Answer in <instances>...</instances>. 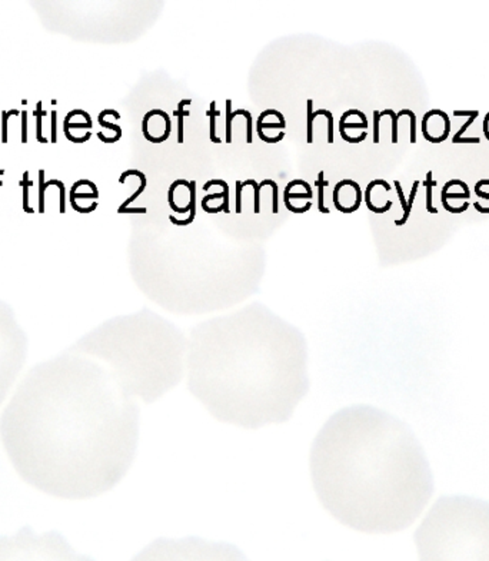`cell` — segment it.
Listing matches in <instances>:
<instances>
[{
    "mask_svg": "<svg viewBox=\"0 0 489 561\" xmlns=\"http://www.w3.org/2000/svg\"><path fill=\"white\" fill-rule=\"evenodd\" d=\"M0 438L27 484L59 498H95L135 461L139 407L106 365L66 350L26 374L0 417Z\"/></svg>",
    "mask_w": 489,
    "mask_h": 561,
    "instance_id": "obj_1",
    "label": "cell"
},
{
    "mask_svg": "<svg viewBox=\"0 0 489 561\" xmlns=\"http://www.w3.org/2000/svg\"><path fill=\"white\" fill-rule=\"evenodd\" d=\"M309 468L323 508L366 534L405 530L435 491L429 461L411 427L365 404L329 417L312 442Z\"/></svg>",
    "mask_w": 489,
    "mask_h": 561,
    "instance_id": "obj_2",
    "label": "cell"
},
{
    "mask_svg": "<svg viewBox=\"0 0 489 561\" xmlns=\"http://www.w3.org/2000/svg\"><path fill=\"white\" fill-rule=\"evenodd\" d=\"M190 336L187 389L220 422H287L309 392L305 336L262 309L209 321Z\"/></svg>",
    "mask_w": 489,
    "mask_h": 561,
    "instance_id": "obj_3",
    "label": "cell"
},
{
    "mask_svg": "<svg viewBox=\"0 0 489 561\" xmlns=\"http://www.w3.org/2000/svg\"><path fill=\"white\" fill-rule=\"evenodd\" d=\"M185 347L173 325L142 315L107 322L69 350L102 362L132 398L151 404L180 383Z\"/></svg>",
    "mask_w": 489,
    "mask_h": 561,
    "instance_id": "obj_4",
    "label": "cell"
},
{
    "mask_svg": "<svg viewBox=\"0 0 489 561\" xmlns=\"http://www.w3.org/2000/svg\"><path fill=\"white\" fill-rule=\"evenodd\" d=\"M415 538L423 561H489V501L439 497Z\"/></svg>",
    "mask_w": 489,
    "mask_h": 561,
    "instance_id": "obj_5",
    "label": "cell"
},
{
    "mask_svg": "<svg viewBox=\"0 0 489 561\" xmlns=\"http://www.w3.org/2000/svg\"><path fill=\"white\" fill-rule=\"evenodd\" d=\"M130 561H249L233 544L201 537L156 538Z\"/></svg>",
    "mask_w": 489,
    "mask_h": 561,
    "instance_id": "obj_6",
    "label": "cell"
},
{
    "mask_svg": "<svg viewBox=\"0 0 489 561\" xmlns=\"http://www.w3.org/2000/svg\"><path fill=\"white\" fill-rule=\"evenodd\" d=\"M0 561H95L77 554L57 531L36 534L29 526L15 536H0Z\"/></svg>",
    "mask_w": 489,
    "mask_h": 561,
    "instance_id": "obj_7",
    "label": "cell"
},
{
    "mask_svg": "<svg viewBox=\"0 0 489 561\" xmlns=\"http://www.w3.org/2000/svg\"><path fill=\"white\" fill-rule=\"evenodd\" d=\"M27 355V338L9 311L0 308V404L19 377Z\"/></svg>",
    "mask_w": 489,
    "mask_h": 561,
    "instance_id": "obj_8",
    "label": "cell"
},
{
    "mask_svg": "<svg viewBox=\"0 0 489 561\" xmlns=\"http://www.w3.org/2000/svg\"><path fill=\"white\" fill-rule=\"evenodd\" d=\"M142 133L145 139L152 143H162L168 140L172 133L170 116L162 109L149 110L142 121Z\"/></svg>",
    "mask_w": 489,
    "mask_h": 561,
    "instance_id": "obj_9",
    "label": "cell"
},
{
    "mask_svg": "<svg viewBox=\"0 0 489 561\" xmlns=\"http://www.w3.org/2000/svg\"><path fill=\"white\" fill-rule=\"evenodd\" d=\"M363 201L359 183L354 179H342L334 189V205L342 213H354Z\"/></svg>",
    "mask_w": 489,
    "mask_h": 561,
    "instance_id": "obj_10",
    "label": "cell"
},
{
    "mask_svg": "<svg viewBox=\"0 0 489 561\" xmlns=\"http://www.w3.org/2000/svg\"><path fill=\"white\" fill-rule=\"evenodd\" d=\"M451 133V121L449 116L440 110L432 109L425 113L422 119V135L428 142L440 143Z\"/></svg>",
    "mask_w": 489,
    "mask_h": 561,
    "instance_id": "obj_11",
    "label": "cell"
},
{
    "mask_svg": "<svg viewBox=\"0 0 489 561\" xmlns=\"http://www.w3.org/2000/svg\"><path fill=\"white\" fill-rule=\"evenodd\" d=\"M220 186L222 188V192L219 193H209L206 195L205 198L202 199V206L207 205L210 201H215V199H222V206H223V212L225 213H231V209H229V185L223 180V179H210L207 180L205 185H203V191H209L210 186Z\"/></svg>",
    "mask_w": 489,
    "mask_h": 561,
    "instance_id": "obj_12",
    "label": "cell"
},
{
    "mask_svg": "<svg viewBox=\"0 0 489 561\" xmlns=\"http://www.w3.org/2000/svg\"><path fill=\"white\" fill-rule=\"evenodd\" d=\"M130 175H133V176H137L139 178V180H140V185H139V188H137V191L132 195V196H129L128 199L123 202V204L119 206V209H126V208H129V205L132 204V202H135L142 193H143V191L146 189V185H148V179H146V175L143 174V172H140V171H137V169H128V171H125L122 175H120V178H119V182L120 183H125V180H126V178L128 176H130Z\"/></svg>",
    "mask_w": 489,
    "mask_h": 561,
    "instance_id": "obj_13",
    "label": "cell"
},
{
    "mask_svg": "<svg viewBox=\"0 0 489 561\" xmlns=\"http://www.w3.org/2000/svg\"><path fill=\"white\" fill-rule=\"evenodd\" d=\"M318 186V209L320 213H331V209L325 206V188L329 185V180L325 179V172L320 171L318 175V180L315 182Z\"/></svg>",
    "mask_w": 489,
    "mask_h": 561,
    "instance_id": "obj_14",
    "label": "cell"
},
{
    "mask_svg": "<svg viewBox=\"0 0 489 561\" xmlns=\"http://www.w3.org/2000/svg\"><path fill=\"white\" fill-rule=\"evenodd\" d=\"M192 99H182L178 103V107L173 110V116H176L178 119V143H183L185 140V136H183V118L185 116H189V110L185 109L186 105H190Z\"/></svg>",
    "mask_w": 489,
    "mask_h": 561,
    "instance_id": "obj_15",
    "label": "cell"
},
{
    "mask_svg": "<svg viewBox=\"0 0 489 561\" xmlns=\"http://www.w3.org/2000/svg\"><path fill=\"white\" fill-rule=\"evenodd\" d=\"M206 115L209 116V139H210V142L212 143H222V139L216 136V118L220 115V112L216 110L215 101L210 102V107L206 112Z\"/></svg>",
    "mask_w": 489,
    "mask_h": 561,
    "instance_id": "obj_16",
    "label": "cell"
},
{
    "mask_svg": "<svg viewBox=\"0 0 489 561\" xmlns=\"http://www.w3.org/2000/svg\"><path fill=\"white\" fill-rule=\"evenodd\" d=\"M42 101H39L37 102V107H36V110L33 112L34 113V116H36V139L40 142V143H48L49 140L43 136V133H42V130H43V126H42V121H43V116H46V110H43V107H42Z\"/></svg>",
    "mask_w": 489,
    "mask_h": 561,
    "instance_id": "obj_17",
    "label": "cell"
},
{
    "mask_svg": "<svg viewBox=\"0 0 489 561\" xmlns=\"http://www.w3.org/2000/svg\"><path fill=\"white\" fill-rule=\"evenodd\" d=\"M435 183H437V182L432 179V171H429V172L426 174V180L423 182V185H425V188H426V209H428L429 213H438V209L437 208H434V204H432V199H434V196H432V191H434Z\"/></svg>",
    "mask_w": 489,
    "mask_h": 561,
    "instance_id": "obj_18",
    "label": "cell"
},
{
    "mask_svg": "<svg viewBox=\"0 0 489 561\" xmlns=\"http://www.w3.org/2000/svg\"><path fill=\"white\" fill-rule=\"evenodd\" d=\"M245 183V186L246 185H252L253 186V191H255V205H253V212L255 213H260V191L265 188V186H268V179H263L260 183H257L255 179H248V180H245L243 182Z\"/></svg>",
    "mask_w": 489,
    "mask_h": 561,
    "instance_id": "obj_19",
    "label": "cell"
},
{
    "mask_svg": "<svg viewBox=\"0 0 489 561\" xmlns=\"http://www.w3.org/2000/svg\"><path fill=\"white\" fill-rule=\"evenodd\" d=\"M418 188H419V180H415V182H413V185H412L409 199H408V209H406V212L404 213L402 219H396V221H395V225H396V227H402V225H405V224H406V221L409 219V216H411L412 205H413V202H415V198H416V193H418Z\"/></svg>",
    "mask_w": 489,
    "mask_h": 561,
    "instance_id": "obj_20",
    "label": "cell"
},
{
    "mask_svg": "<svg viewBox=\"0 0 489 561\" xmlns=\"http://www.w3.org/2000/svg\"><path fill=\"white\" fill-rule=\"evenodd\" d=\"M239 115H242V116H245V119H246V143H252L253 142V136H252V115H251V112L249 110H246V109H237V110H232V116H233V119L236 118V116H239Z\"/></svg>",
    "mask_w": 489,
    "mask_h": 561,
    "instance_id": "obj_21",
    "label": "cell"
},
{
    "mask_svg": "<svg viewBox=\"0 0 489 561\" xmlns=\"http://www.w3.org/2000/svg\"><path fill=\"white\" fill-rule=\"evenodd\" d=\"M19 185H20V188L23 191V210L27 212V213H34V209L29 206V186L33 185V182L29 180V172L27 171L23 174V179L20 180Z\"/></svg>",
    "mask_w": 489,
    "mask_h": 561,
    "instance_id": "obj_22",
    "label": "cell"
},
{
    "mask_svg": "<svg viewBox=\"0 0 489 561\" xmlns=\"http://www.w3.org/2000/svg\"><path fill=\"white\" fill-rule=\"evenodd\" d=\"M316 116H326V119H328V139L326 140H328V143H334V116H332V113L328 109H318L313 112V118H316Z\"/></svg>",
    "mask_w": 489,
    "mask_h": 561,
    "instance_id": "obj_23",
    "label": "cell"
},
{
    "mask_svg": "<svg viewBox=\"0 0 489 561\" xmlns=\"http://www.w3.org/2000/svg\"><path fill=\"white\" fill-rule=\"evenodd\" d=\"M51 185H56L60 191V213H65L66 212V188H65L63 182H60L57 179H51V180L45 182V189H48Z\"/></svg>",
    "mask_w": 489,
    "mask_h": 561,
    "instance_id": "obj_24",
    "label": "cell"
},
{
    "mask_svg": "<svg viewBox=\"0 0 489 561\" xmlns=\"http://www.w3.org/2000/svg\"><path fill=\"white\" fill-rule=\"evenodd\" d=\"M379 115H381V118L386 116V115L390 116V119H392V143H398V121H399V118L396 116V113L392 109H385V110L379 112Z\"/></svg>",
    "mask_w": 489,
    "mask_h": 561,
    "instance_id": "obj_25",
    "label": "cell"
},
{
    "mask_svg": "<svg viewBox=\"0 0 489 561\" xmlns=\"http://www.w3.org/2000/svg\"><path fill=\"white\" fill-rule=\"evenodd\" d=\"M12 115H20L19 110L13 109V110H3L1 112V142L6 143L7 142V121Z\"/></svg>",
    "mask_w": 489,
    "mask_h": 561,
    "instance_id": "obj_26",
    "label": "cell"
},
{
    "mask_svg": "<svg viewBox=\"0 0 489 561\" xmlns=\"http://www.w3.org/2000/svg\"><path fill=\"white\" fill-rule=\"evenodd\" d=\"M313 101L308 99V128H306V142L308 143H313Z\"/></svg>",
    "mask_w": 489,
    "mask_h": 561,
    "instance_id": "obj_27",
    "label": "cell"
},
{
    "mask_svg": "<svg viewBox=\"0 0 489 561\" xmlns=\"http://www.w3.org/2000/svg\"><path fill=\"white\" fill-rule=\"evenodd\" d=\"M45 171H39V212L45 213Z\"/></svg>",
    "mask_w": 489,
    "mask_h": 561,
    "instance_id": "obj_28",
    "label": "cell"
},
{
    "mask_svg": "<svg viewBox=\"0 0 489 561\" xmlns=\"http://www.w3.org/2000/svg\"><path fill=\"white\" fill-rule=\"evenodd\" d=\"M232 122H233V116H232V101L231 99H226V136H225V140L226 143H232Z\"/></svg>",
    "mask_w": 489,
    "mask_h": 561,
    "instance_id": "obj_29",
    "label": "cell"
},
{
    "mask_svg": "<svg viewBox=\"0 0 489 561\" xmlns=\"http://www.w3.org/2000/svg\"><path fill=\"white\" fill-rule=\"evenodd\" d=\"M268 186H270L272 192H273V196H272V212L276 215L279 212V186L272 179H268Z\"/></svg>",
    "mask_w": 489,
    "mask_h": 561,
    "instance_id": "obj_30",
    "label": "cell"
},
{
    "mask_svg": "<svg viewBox=\"0 0 489 561\" xmlns=\"http://www.w3.org/2000/svg\"><path fill=\"white\" fill-rule=\"evenodd\" d=\"M404 115L411 118V143H415L416 142V116H415V113L412 112L411 109H402L399 113H396L398 118H401Z\"/></svg>",
    "mask_w": 489,
    "mask_h": 561,
    "instance_id": "obj_31",
    "label": "cell"
},
{
    "mask_svg": "<svg viewBox=\"0 0 489 561\" xmlns=\"http://www.w3.org/2000/svg\"><path fill=\"white\" fill-rule=\"evenodd\" d=\"M339 133H340V136H342V139L345 140V142H348V143H360V142H363L366 138H368V132L366 130H363L362 133H360L359 136H349L348 133H346V130H343V129L339 128Z\"/></svg>",
    "mask_w": 489,
    "mask_h": 561,
    "instance_id": "obj_32",
    "label": "cell"
},
{
    "mask_svg": "<svg viewBox=\"0 0 489 561\" xmlns=\"http://www.w3.org/2000/svg\"><path fill=\"white\" fill-rule=\"evenodd\" d=\"M256 133L257 136H259V139L263 140V142H266V143H278V142H281L283 138H285V132H283V130L279 133V135H276V136H266V135L263 133L262 129H256Z\"/></svg>",
    "mask_w": 489,
    "mask_h": 561,
    "instance_id": "obj_33",
    "label": "cell"
},
{
    "mask_svg": "<svg viewBox=\"0 0 489 561\" xmlns=\"http://www.w3.org/2000/svg\"><path fill=\"white\" fill-rule=\"evenodd\" d=\"M245 188V183L242 180H236V205H235V212L242 213V191Z\"/></svg>",
    "mask_w": 489,
    "mask_h": 561,
    "instance_id": "obj_34",
    "label": "cell"
},
{
    "mask_svg": "<svg viewBox=\"0 0 489 561\" xmlns=\"http://www.w3.org/2000/svg\"><path fill=\"white\" fill-rule=\"evenodd\" d=\"M98 122L101 123V126H103V128H106V129H110V130H113L116 136L122 138V128H120L119 125H115V123L106 122V121H104V118H103L101 113H99V116H98Z\"/></svg>",
    "mask_w": 489,
    "mask_h": 561,
    "instance_id": "obj_35",
    "label": "cell"
},
{
    "mask_svg": "<svg viewBox=\"0 0 489 561\" xmlns=\"http://www.w3.org/2000/svg\"><path fill=\"white\" fill-rule=\"evenodd\" d=\"M475 119H476V116H471V118H468V121H466V122H465V123L462 125V128L459 129V130H458V132L454 135V139H452V142H454V143H459V140L462 139V135L465 133V132H466V129L469 128V126L473 123V121H475Z\"/></svg>",
    "mask_w": 489,
    "mask_h": 561,
    "instance_id": "obj_36",
    "label": "cell"
},
{
    "mask_svg": "<svg viewBox=\"0 0 489 561\" xmlns=\"http://www.w3.org/2000/svg\"><path fill=\"white\" fill-rule=\"evenodd\" d=\"M379 125H381V115L378 110H373V143H379Z\"/></svg>",
    "mask_w": 489,
    "mask_h": 561,
    "instance_id": "obj_37",
    "label": "cell"
},
{
    "mask_svg": "<svg viewBox=\"0 0 489 561\" xmlns=\"http://www.w3.org/2000/svg\"><path fill=\"white\" fill-rule=\"evenodd\" d=\"M70 204H72V208H73L76 212H79V213H90V212H93V210L98 208V202H96V201L90 205V206H79L76 201L70 198Z\"/></svg>",
    "mask_w": 489,
    "mask_h": 561,
    "instance_id": "obj_38",
    "label": "cell"
},
{
    "mask_svg": "<svg viewBox=\"0 0 489 561\" xmlns=\"http://www.w3.org/2000/svg\"><path fill=\"white\" fill-rule=\"evenodd\" d=\"M70 198L72 199H98L99 198V193H93V192H70Z\"/></svg>",
    "mask_w": 489,
    "mask_h": 561,
    "instance_id": "obj_39",
    "label": "cell"
},
{
    "mask_svg": "<svg viewBox=\"0 0 489 561\" xmlns=\"http://www.w3.org/2000/svg\"><path fill=\"white\" fill-rule=\"evenodd\" d=\"M285 206H286V209H287V210H290L292 213H305V212H308L309 209L312 208V202L309 201L308 204L305 205L304 208H299V206H293V205L290 204V202H285Z\"/></svg>",
    "mask_w": 489,
    "mask_h": 561,
    "instance_id": "obj_40",
    "label": "cell"
},
{
    "mask_svg": "<svg viewBox=\"0 0 489 561\" xmlns=\"http://www.w3.org/2000/svg\"><path fill=\"white\" fill-rule=\"evenodd\" d=\"M368 126H369V123H363V122H359V123H354V122H343V123H340L339 122V128L343 129V130H346V129H365L366 130Z\"/></svg>",
    "mask_w": 489,
    "mask_h": 561,
    "instance_id": "obj_41",
    "label": "cell"
},
{
    "mask_svg": "<svg viewBox=\"0 0 489 561\" xmlns=\"http://www.w3.org/2000/svg\"><path fill=\"white\" fill-rule=\"evenodd\" d=\"M51 115V140L53 142V143H56V142H57V130H56V128H57V126H56V122H57V112L53 109Z\"/></svg>",
    "mask_w": 489,
    "mask_h": 561,
    "instance_id": "obj_42",
    "label": "cell"
},
{
    "mask_svg": "<svg viewBox=\"0 0 489 561\" xmlns=\"http://www.w3.org/2000/svg\"><path fill=\"white\" fill-rule=\"evenodd\" d=\"M286 126V123H281V122H278V123H270V122H266V123H259V122H256V129H281V132L283 130V128Z\"/></svg>",
    "mask_w": 489,
    "mask_h": 561,
    "instance_id": "obj_43",
    "label": "cell"
},
{
    "mask_svg": "<svg viewBox=\"0 0 489 561\" xmlns=\"http://www.w3.org/2000/svg\"><path fill=\"white\" fill-rule=\"evenodd\" d=\"M27 142V112H22V143Z\"/></svg>",
    "mask_w": 489,
    "mask_h": 561,
    "instance_id": "obj_44",
    "label": "cell"
},
{
    "mask_svg": "<svg viewBox=\"0 0 489 561\" xmlns=\"http://www.w3.org/2000/svg\"><path fill=\"white\" fill-rule=\"evenodd\" d=\"M146 208H126V209H118V213H146Z\"/></svg>",
    "mask_w": 489,
    "mask_h": 561,
    "instance_id": "obj_45",
    "label": "cell"
},
{
    "mask_svg": "<svg viewBox=\"0 0 489 561\" xmlns=\"http://www.w3.org/2000/svg\"><path fill=\"white\" fill-rule=\"evenodd\" d=\"M475 193H476V196L484 198V199H488L489 201V193L482 191V180H478V182H476V185H475Z\"/></svg>",
    "mask_w": 489,
    "mask_h": 561,
    "instance_id": "obj_46",
    "label": "cell"
},
{
    "mask_svg": "<svg viewBox=\"0 0 489 561\" xmlns=\"http://www.w3.org/2000/svg\"><path fill=\"white\" fill-rule=\"evenodd\" d=\"M479 112L478 110H455L454 112V116H478Z\"/></svg>",
    "mask_w": 489,
    "mask_h": 561,
    "instance_id": "obj_47",
    "label": "cell"
},
{
    "mask_svg": "<svg viewBox=\"0 0 489 561\" xmlns=\"http://www.w3.org/2000/svg\"><path fill=\"white\" fill-rule=\"evenodd\" d=\"M202 208H203V210L207 212V213H219V212H223V206H222V204L219 205V206H213V208H210V206H202Z\"/></svg>",
    "mask_w": 489,
    "mask_h": 561,
    "instance_id": "obj_48",
    "label": "cell"
},
{
    "mask_svg": "<svg viewBox=\"0 0 489 561\" xmlns=\"http://www.w3.org/2000/svg\"><path fill=\"white\" fill-rule=\"evenodd\" d=\"M484 135H485V138L489 140V112L487 113V116H485V119H484Z\"/></svg>",
    "mask_w": 489,
    "mask_h": 561,
    "instance_id": "obj_49",
    "label": "cell"
},
{
    "mask_svg": "<svg viewBox=\"0 0 489 561\" xmlns=\"http://www.w3.org/2000/svg\"><path fill=\"white\" fill-rule=\"evenodd\" d=\"M3 174H4V169H0V175H3ZM1 185H3V182L0 180V186H1Z\"/></svg>",
    "mask_w": 489,
    "mask_h": 561,
    "instance_id": "obj_50",
    "label": "cell"
}]
</instances>
